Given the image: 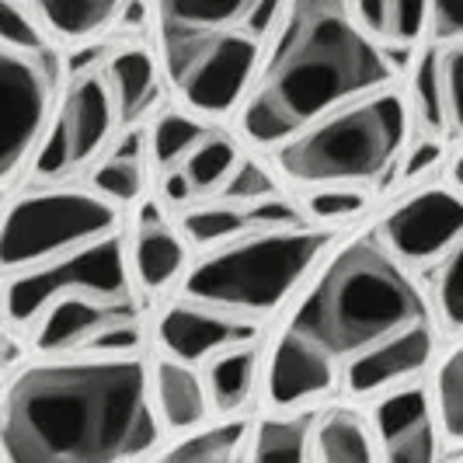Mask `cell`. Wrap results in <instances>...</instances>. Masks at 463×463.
Listing matches in <instances>:
<instances>
[{
	"instance_id": "1",
	"label": "cell",
	"mask_w": 463,
	"mask_h": 463,
	"mask_svg": "<svg viewBox=\"0 0 463 463\" xmlns=\"http://www.w3.org/2000/svg\"><path fill=\"white\" fill-rule=\"evenodd\" d=\"M164 425L143 355H39L0 387V460L118 463L157 457Z\"/></svg>"
},
{
	"instance_id": "2",
	"label": "cell",
	"mask_w": 463,
	"mask_h": 463,
	"mask_svg": "<svg viewBox=\"0 0 463 463\" xmlns=\"http://www.w3.org/2000/svg\"><path fill=\"white\" fill-rule=\"evenodd\" d=\"M394 80L387 49L352 14V0H286L255 84L233 112L237 139L276 150L282 139Z\"/></svg>"
},
{
	"instance_id": "3",
	"label": "cell",
	"mask_w": 463,
	"mask_h": 463,
	"mask_svg": "<svg viewBox=\"0 0 463 463\" xmlns=\"http://www.w3.org/2000/svg\"><path fill=\"white\" fill-rule=\"evenodd\" d=\"M421 321H429L425 293L418 289L411 269L376 233H363L327 251L293 297L286 317V325L325 345L342 363Z\"/></svg>"
},
{
	"instance_id": "4",
	"label": "cell",
	"mask_w": 463,
	"mask_h": 463,
	"mask_svg": "<svg viewBox=\"0 0 463 463\" xmlns=\"http://www.w3.org/2000/svg\"><path fill=\"white\" fill-rule=\"evenodd\" d=\"M411 129V101L397 88L355 98L269 150L276 175L293 188L380 182L397 164Z\"/></svg>"
},
{
	"instance_id": "5",
	"label": "cell",
	"mask_w": 463,
	"mask_h": 463,
	"mask_svg": "<svg viewBox=\"0 0 463 463\" xmlns=\"http://www.w3.org/2000/svg\"><path fill=\"white\" fill-rule=\"evenodd\" d=\"M335 227L303 223L261 231L203 251L182 279V297L265 321L303 289L325 261Z\"/></svg>"
},
{
	"instance_id": "6",
	"label": "cell",
	"mask_w": 463,
	"mask_h": 463,
	"mask_svg": "<svg viewBox=\"0 0 463 463\" xmlns=\"http://www.w3.org/2000/svg\"><path fill=\"white\" fill-rule=\"evenodd\" d=\"M118 227L122 206L98 195L91 185H32L0 209V279L88 248L118 233Z\"/></svg>"
},
{
	"instance_id": "7",
	"label": "cell",
	"mask_w": 463,
	"mask_h": 463,
	"mask_svg": "<svg viewBox=\"0 0 463 463\" xmlns=\"http://www.w3.org/2000/svg\"><path fill=\"white\" fill-rule=\"evenodd\" d=\"M157 60L171 98L209 118H233L255 84L265 43L244 32H167L157 28Z\"/></svg>"
},
{
	"instance_id": "8",
	"label": "cell",
	"mask_w": 463,
	"mask_h": 463,
	"mask_svg": "<svg viewBox=\"0 0 463 463\" xmlns=\"http://www.w3.org/2000/svg\"><path fill=\"white\" fill-rule=\"evenodd\" d=\"M133 293L129 244L122 233H109L88 248H77L46 265L0 279V321L14 331H28L49 303L63 297L126 300Z\"/></svg>"
},
{
	"instance_id": "9",
	"label": "cell",
	"mask_w": 463,
	"mask_h": 463,
	"mask_svg": "<svg viewBox=\"0 0 463 463\" xmlns=\"http://www.w3.org/2000/svg\"><path fill=\"white\" fill-rule=\"evenodd\" d=\"M118 129L122 126H118L116 98L109 91L101 70L67 80V91L56 101L46 139L28 167V182L32 185L70 182L77 171L101 161Z\"/></svg>"
},
{
	"instance_id": "10",
	"label": "cell",
	"mask_w": 463,
	"mask_h": 463,
	"mask_svg": "<svg viewBox=\"0 0 463 463\" xmlns=\"http://www.w3.org/2000/svg\"><path fill=\"white\" fill-rule=\"evenodd\" d=\"M56 63L46 52L0 46V188L32 167L56 112Z\"/></svg>"
},
{
	"instance_id": "11",
	"label": "cell",
	"mask_w": 463,
	"mask_h": 463,
	"mask_svg": "<svg viewBox=\"0 0 463 463\" xmlns=\"http://www.w3.org/2000/svg\"><path fill=\"white\" fill-rule=\"evenodd\" d=\"M376 237L408 269L436 265L463 237V192L442 185L418 188L380 220Z\"/></svg>"
},
{
	"instance_id": "12",
	"label": "cell",
	"mask_w": 463,
	"mask_h": 463,
	"mask_svg": "<svg viewBox=\"0 0 463 463\" xmlns=\"http://www.w3.org/2000/svg\"><path fill=\"white\" fill-rule=\"evenodd\" d=\"M338 391L342 359L307 338L303 331L282 325L261 359V401L272 411H303L325 404Z\"/></svg>"
},
{
	"instance_id": "13",
	"label": "cell",
	"mask_w": 463,
	"mask_h": 463,
	"mask_svg": "<svg viewBox=\"0 0 463 463\" xmlns=\"http://www.w3.org/2000/svg\"><path fill=\"white\" fill-rule=\"evenodd\" d=\"M154 335H157V345L164 355H175V359L192 363V366H206L213 355H220L227 348L258 342L261 321L178 297L171 307H164Z\"/></svg>"
},
{
	"instance_id": "14",
	"label": "cell",
	"mask_w": 463,
	"mask_h": 463,
	"mask_svg": "<svg viewBox=\"0 0 463 463\" xmlns=\"http://www.w3.org/2000/svg\"><path fill=\"white\" fill-rule=\"evenodd\" d=\"M370 425L380 460L432 463L442 457V429L429 387L404 383V387L373 397Z\"/></svg>"
},
{
	"instance_id": "15",
	"label": "cell",
	"mask_w": 463,
	"mask_h": 463,
	"mask_svg": "<svg viewBox=\"0 0 463 463\" xmlns=\"http://www.w3.org/2000/svg\"><path fill=\"white\" fill-rule=\"evenodd\" d=\"M436 359V331L429 321L411 325L342 363V391L352 401H373L394 387L415 383Z\"/></svg>"
},
{
	"instance_id": "16",
	"label": "cell",
	"mask_w": 463,
	"mask_h": 463,
	"mask_svg": "<svg viewBox=\"0 0 463 463\" xmlns=\"http://www.w3.org/2000/svg\"><path fill=\"white\" fill-rule=\"evenodd\" d=\"M139 314L133 297L126 300H94V297H63L49 303L43 317L28 327L35 355H80L94 352L98 342L126 317Z\"/></svg>"
},
{
	"instance_id": "17",
	"label": "cell",
	"mask_w": 463,
	"mask_h": 463,
	"mask_svg": "<svg viewBox=\"0 0 463 463\" xmlns=\"http://www.w3.org/2000/svg\"><path fill=\"white\" fill-rule=\"evenodd\" d=\"M310 223L303 206L272 195V199H258V203H233V199H213L203 206H192L182 213V233H185L188 248L209 251L216 244H227L237 237L261 231H282V227H303Z\"/></svg>"
},
{
	"instance_id": "18",
	"label": "cell",
	"mask_w": 463,
	"mask_h": 463,
	"mask_svg": "<svg viewBox=\"0 0 463 463\" xmlns=\"http://www.w3.org/2000/svg\"><path fill=\"white\" fill-rule=\"evenodd\" d=\"M286 0H154V24L167 32H244L269 43Z\"/></svg>"
},
{
	"instance_id": "19",
	"label": "cell",
	"mask_w": 463,
	"mask_h": 463,
	"mask_svg": "<svg viewBox=\"0 0 463 463\" xmlns=\"http://www.w3.org/2000/svg\"><path fill=\"white\" fill-rule=\"evenodd\" d=\"M129 272L146 297L171 289L188 272L185 233L164 223L157 203H146L139 213V227L129 241Z\"/></svg>"
},
{
	"instance_id": "20",
	"label": "cell",
	"mask_w": 463,
	"mask_h": 463,
	"mask_svg": "<svg viewBox=\"0 0 463 463\" xmlns=\"http://www.w3.org/2000/svg\"><path fill=\"white\" fill-rule=\"evenodd\" d=\"M101 77H105L109 91L116 98L122 129L139 126L150 112H157L164 94V70L154 49L139 46V43H122L105 60Z\"/></svg>"
},
{
	"instance_id": "21",
	"label": "cell",
	"mask_w": 463,
	"mask_h": 463,
	"mask_svg": "<svg viewBox=\"0 0 463 463\" xmlns=\"http://www.w3.org/2000/svg\"><path fill=\"white\" fill-rule=\"evenodd\" d=\"M150 391H154V408L161 415L164 432L178 436L195 425H203L213 408H209L206 376L199 366L182 363L175 355H164L150 366Z\"/></svg>"
},
{
	"instance_id": "22",
	"label": "cell",
	"mask_w": 463,
	"mask_h": 463,
	"mask_svg": "<svg viewBox=\"0 0 463 463\" xmlns=\"http://www.w3.org/2000/svg\"><path fill=\"white\" fill-rule=\"evenodd\" d=\"M46 28L56 46H77L101 39L116 28V18L126 0H22Z\"/></svg>"
},
{
	"instance_id": "23",
	"label": "cell",
	"mask_w": 463,
	"mask_h": 463,
	"mask_svg": "<svg viewBox=\"0 0 463 463\" xmlns=\"http://www.w3.org/2000/svg\"><path fill=\"white\" fill-rule=\"evenodd\" d=\"M261 359L265 355H261L258 342H248V345L213 355L203 366L209 408L216 415H237L255 401V394L261 391Z\"/></svg>"
},
{
	"instance_id": "24",
	"label": "cell",
	"mask_w": 463,
	"mask_h": 463,
	"mask_svg": "<svg viewBox=\"0 0 463 463\" xmlns=\"http://www.w3.org/2000/svg\"><path fill=\"white\" fill-rule=\"evenodd\" d=\"M248 436H251V418L244 411L220 415L216 421L206 418L203 425L171 436L175 442L161 446L157 457L175 463H231L248 453Z\"/></svg>"
},
{
	"instance_id": "25",
	"label": "cell",
	"mask_w": 463,
	"mask_h": 463,
	"mask_svg": "<svg viewBox=\"0 0 463 463\" xmlns=\"http://www.w3.org/2000/svg\"><path fill=\"white\" fill-rule=\"evenodd\" d=\"M310 460L314 463H373L380 460L370 415L352 408H327L317 411L314 436H310Z\"/></svg>"
},
{
	"instance_id": "26",
	"label": "cell",
	"mask_w": 463,
	"mask_h": 463,
	"mask_svg": "<svg viewBox=\"0 0 463 463\" xmlns=\"http://www.w3.org/2000/svg\"><path fill=\"white\" fill-rule=\"evenodd\" d=\"M317 408L303 411H272L251 421L248 436V460L255 463H303L310 460V436H314Z\"/></svg>"
},
{
	"instance_id": "27",
	"label": "cell",
	"mask_w": 463,
	"mask_h": 463,
	"mask_svg": "<svg viewBox=\"0 0 463 463\" xmlns=\"http://www.w3.org/2000/svg\"><path fill=\"white\" fill-rule=\"evenodd\" d=\"M143 146H146V137L137 133L133 126L122 129V139L118 146L101 157V161L91 167V188L98 195H105L109 203L116 206H133L139 195H143V185H146V157H143Z\"/></svg>"
},
{
	"instance_id": "28",
	"label": "cell",
	"mask_w": 463,
	"mask_h": 463,
	"mask_svg": "<svg viewBox=\"0 0 463 463\" xmlns=\"http://www.w3.org/2000/svg\"><path fill=\"white\" fill-rule=\"evenodd\" d=\"M352 14L383 49H408L429 28V0H352Z\"/></svg>"
},
{
	"instance_id": "29",
	"label": "cell",
	"mask_w": 463,
	"mask_h": 463,
	"mask_svg": "<svg viewBox=\"0 0 463 463\" xmlns=\"http://www.w3.org/2000/svg\"><path fill=\"white\" fill-rule=\"evenodd\" d=\"M213 122L188 109H171V112H157L146 133V161L157 171H171L188 161V154L206 139Z\"/></svg>"
},
{
	"instance_id": "30",
	"label": "cell",
	"mask_w": 463,
	"mask_h": 463,
	"mask_svg": "<svg viewBox=\"0 0 463 463\" xmlns=\"http://www.w3.org/2000/svg\"><path fill=\"white\" fill-rule=\"evenodd\" d=\"M241 157H244L241 139L227 133V129H220V126H213L206 139L182 164V171H185L192 188H195V199H213L220 188L227 185V178L233 175Z\"/></svg>"
},
{
	"instance_id": "31",
	"label": "cell",
	"mask_w": 463,
	"mask_h": 463,
	"mask_svg": "<svg viewBox=\"0 0 463 463\" xmlns=\"http://www.w3.org/2000/svg\"><path fill=\"white\" fill-rule=\"evenodd\" d=\"M429 391H432V401H436L442 439H449L453 446H463V342L453 352L442 355Z\"/></svg>"
},
{
	"instance_id": "32",
	"label": "cell",
	"mask_w": 463,
	"mask_h": 463,
	"mask_svg": "<svg viewBox=\"0 0 463 463\" xmlns=\"http://www.w3.org/2000/svg\"><path fill=\"white\" fill-rule=\"evenodd\" d=\"M408 101H411V116L425 126V129H446V101H442V73H439V46H429L418 56L415 70H411V88H408Z\"/></svg>"
},
{
	"instance_id": "33",
	"label": "cell",
	"mask_w": 463,
	"mask_h": 463,
	"mask_svg": "<svg viewBox=\"0 0 463 463\" xmlns=\"http://www.w3.org/2000/svg\"><path fill=\"white\" fill-rule=\"evenodd\" d=\"M432 307L449 335H463V237L449 255L436 261L432 279Z\"/></svg>"
},
{
	"instance_id": "34",
	"label": "cell",
	"mask_w": 463,
	"mask_h": 463,
	"mask_svg": "<svg viewBox=\"0 0 463 463\" xmlns=\"http://www.w3.org/2000/svg\"><path fill=\"white\" fill-rule=\"evenodd\" d=\"M300 206L310 223L338 227L345 220H355L359 213H366L370 199H366L363 188L355 185H327V188H307Z\"/></svg>"
},
{
	"instance_id": "35",
	"label": "cell",
	"mask_w": 463,
	"mask_h": 463,
	"mask_svg": "<svg viewBox=\"0 0 463 463\" xmlns=\"http://www.w3.org/2000/svg\"><path fill=\"white\" fill-rule=\"evenodd\" d=\"M279 195V175L272 161H258V157H241L227 185L220 188L213 199H233V203H258V199H272Z\"/></svg>"
},
{
	"instance_id": "36",
	"label": "cell",
	"mask_w": 463,
	"mask_h": 463,
	"mask_svg": "<svg viewBox=\"0 0 463 463\" xmlns=\"http://www.w3.org/2000/svg\"><path fill=\"white\" fill-rule=\"evenodd\" d=\"M0 46L46 52L52 49V39L22 0H0Z\"/></svg>"
},
{
	"instance_id": "37",
	"label": "cell",
	"mask_w": 463,
	"mask_h": 463,
	"mask_svg": "<svg viewBox=\"0 0 463 463\" xmlns=\"http://www.w3.org/2000/svg\"><path fill=\"white\" fill-rule=\"evenodd\" d=\"M439 73L446 126L463 133V39L460 43H446V49H439Z\"/></svg>"
},
{
	"instance_id": "38",
	"label": "cell",
	"mask_w": 463,
	"mask_h": 463,
	"mask_svg": "<svg viewBox=\"0 0 463 463\" xmlns=\"http://www.w3.org/2000/svg\"><path fill=\"white\" fill-rule=\"evenodd\" d=\"M429 32L436 43H460L463 0H429Z\"/></svg>"
},
{
	"instance_id": "39",
	"label": "cell",
	"mask_w": 463,
	"mask_h": 463,
	"mask_svg": "<svg viewBox=\"0 0 463 463\" xmlns=\"http://www.w3.org/2000/svg\"><path fill=\"white\" fill-rule=\"evenodd\" d=\"M112 56V43L105 39H91V43H77V46H67V60H63V77L73 80V77H84V73H94V70L105 67V60Z\"/></svg>"
},
{
	"instance_id": "40",
	"label": "cell",
	"mask_w": 463,
	"mask_h": 463,
	"mask_svg": "<svg viewBox=\"0 0 463 463\" xmlns=\"http://www.w3.org/2000/svg\"><path fill=\"white\" fill-rule=\"evenodd\" d=\"M439 161H442V143L425 139V143H418L415 150L404 157V171H401V178H404V182H418V178H425V175H429Z\"/></svg>"
},
{
	"instance_id": "41",
	"label": "cell",
	"mask_w": 463,
	"mask_h": 463,
	"mask_svg": "<svg viewBox=\"0 0 463 463\" xmlns=\"http://www.w3.org/2000/svg\"><path fill=\"white\" fill-rule=\"evenodd\" d=\"M161 195L171 206H188V203H195V188H192V182H188V175L182 167L161 171Z\"/></svg>"
},
{
	"instance_id": "42",
	"label": "cell",
	"mask_w": 463,
	"mask_h": 463,
	"mask_svg": "<svg viewBox=\"0 0 463 463\" xmlns=\"http://www.w3.org/2000/svg\"><path fill=\"white\" fill-rule=\"evenodd\" d=\"M146 22H150V0H126L116 18V28H122V32H139Z\"/></svg>"
},
{
	"instance_id": "43",
	"label": "cell",
	"mask_w": 463,
	"mask_h": 463,
	"mask_svg": "<svg viewBox=\"0 0 463 463\" xmlns=\"http://www.w3.org/2000/svg\"><path fill=\"white\" fill-rule=\"evenodd\" d=\"M18 355H22V345L11 338L7 325H0V387L7 383V376L18 370Z\"/></svg>"
},
{
	"instance_id": "44",
	"label": "cell",
	"mask_w": 463,
	"mask_h": 463,
	"mask_svg": "<svg viewBox=\"0 0 463 463\" xmlns=\"http://www.w3.org/2000/svg\"><path fill=\"white\" fill-rule=\"evenodd\" d=\"M449 178H453V188H460V192H463V150H460V157L453 161V171H449Z\"/></svg>"
},
{
	"instance_id": "45",
	"label": "cell",
	"mask_w": 463,
	"mask_h": 463,
	"mask_svg": "<svg viewBox=\"0 0 463 463\" xmlns=\"http://www.w3.org/2000/svg\"><path fill=\"white\" fill-rule=\"evenodd\" d=\"M453 457H463V446H457V449H453Z\"/></svg>"
},
{
	"instance_id": "46",
	"label": "cell",
	"mask_w": 463,
	"mask_h": 463,
	"mask_svg": "<svg viewBox=\"0 0 463 463\" xmlns=\"http://www.w3.org/2000/svg\"><path fill=\"white\" fill-rule=\"evenodd\" d=\"M0 209H4V206H0Z\"/></svg>"
}]
</instances>
